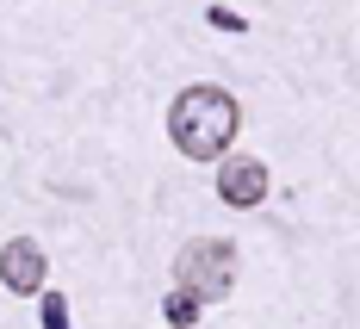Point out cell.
Wrapping results in <instances>:
<instances>
[{
	"label": "cell",
	"mask_w": 360,
	"mask_h": 329,
	"mask_svg": "<svg viewBox=\"0 0 360 329\" xmlns=\"http://www.w3.org/2000/svg\"><path fill=\"white\" fill-rule=\"evenodd\" d=\"M37 323H44V329H69V298H63V292H44V304H37Z\"/></svg>",
	"instance_id": "cell-6"
},
{
	"label": "cell",
	"mask_w": 360,
	"mask_h": 329,
	"mask_svg": "<svg viewBox=\"0 0 360 329\" xmlns=\"http://www.w3.org/2000/svg\"><path fill=\"white\" fill-rule=\"evenodd\" d=\"M0 286H6L13 298L44 292V249H37L32 236H13V243L0 249Z\"/></svg>",
	"instance_id": "cell-4"
},
{
	"label": "cell",
	"mask_w": 360,
	"mask_h": 329,
	"mask_svg": "<svg viewBox=\"0 0 360 329\" xmlns=\"http://www.w3.org/2000/svg\"><path fill=\"white\" fill-rule=\"evenodd\" d=\"M168 329H180V323H168Z\"/></svg>",
	"instance_id": "cell-8"
},
{
	"label": "cell",
	"mask_w": 360,
	"mask_h": 329,
	"mask_svg": "<svg viewBox=\"0 0 360 329\" xmlns=\"http://www.w3.org/2000/svg\"><path fill=\"white\" fill-rule=\"evenodd\" d=\"M236 124H243V112L236 100L212 87V81H199V87H180L174 106H168V137L186 162H217L224 149L236 143Z\"/></svg>",
	"instance_id": "cell-1"
},
{
	"label": "cell",
	"mask_w": 360,
	"mask_h": 329,
	"mask_svg": "<svg viewBox=\"0 0 360 329\" xmlns=\"http://www.w3.org/2000/svg\"><path fill=\"white\" fill-rule=\"evenodd\" d=\"M217 199L236 205V212H255V205L267 199V162H255V155H230V162L217 168Z\"/></svg>",
	"instance_id": "cell-3"
},
{
	"label": "cell",
	"mask_w": 360,
	"mask_h": 329,
	"mask_svg": "<svg viewBox=\"0 0 360 329\" xmlns=\"http://www.w3.org/2000/svg\"><path fill=\"white\" fill-rule=\"evenodd\" d=\"M174 286L199 311L205 304H224L230 298V286H236V243L230 236H199V243H186L174 255Z\"/></svg>",
	"instance_id": "cell-2"
},
{
	"label": "cell",
	"mask_w": 360,
	"mask_h": 329,
	"mask_svg": "<svg viewBox=\"0 0 360 329\" xmlns=\"http://www.w3.org/2000/svg\"><path fill=\"white\" fill-rule=\"evenodd\" d=\"M162 317H168V323H180V329H186V323H193V317H199V304H193V298L180 292V286H168V298H162Z\"/></svg>",
	"instance_id": "cell-5"
},
{
	"label": "cell",
	"mask_w": 360,
	"mask_h": 329,
	"mask_svg": "<svg viewBox=\"0 0 360 329\" xmlns=\"http://www.w3.org/2000/svg\"><path fill=\"white\" fill-rule=\"evenodd\" d=\"M205 19H212L217 32H249V19H243V13H230V6H205Z\"/></svg>",
	"instance_id": "cell-7"
}]
</instances>
